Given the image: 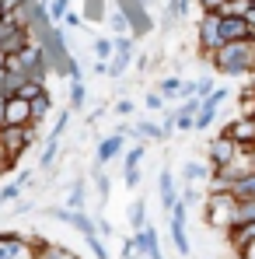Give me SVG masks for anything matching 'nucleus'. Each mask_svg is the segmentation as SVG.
<instances>
[{"label": "nucleus", "mask_w": 255, "mask_h": 259, "mask_svg": "<svg viewBox=\"0 0 255 259\" xmlns=\"http://www.w3.org/2000/svg\"><path fill=\"white\" fill-rule=\"evenodd\" d=\"M35 4H49V0H35Z\"/></svg>", "instance_id": "58836bf2"}, {"label": "nucleus", "mask_w": 255, "mask_h": 259, "mask_svg": "<svg viewBox=\"0 0 255 259\" xmlns=\"http://www.w3.org/2000/svg\"><path fill=\"white\" fill-rule=\"evenodd\" d=\"M94 228H98V235H101V238H109V235H112V224H109V221H98Z\"/></svg>", "instance_id": "c9c22d12"}, {"label": "nucleus", "mask_w": 255, "mask_h": 259, "mask_svg": "<svg viewBox=\"0 0 255 259\" xmlns=\"http://www.w3.org/2000/svg\"><path fill=\"white\" fill-rule=\"evenodd\" d=\"M123 179H126V186H129V189H133V186L140 182V168H126V172H123Z\"/></svg>", "instance_id": "473e14b6"}, {"label": "nucleus", "mask_w": 255, "mask_h": 259, "mask_svg": "<svg viewBox=\"0 0 255 259\" xmlns=\"http://www.w3.org/2000/svg\"><path fill=\"white\" fill-rule=\"evenodd\" d=\"M123 144H126V133H112V137H105V140L98 144V151H94V161H98V165L116 161V158L123 154Z\"/></svg>", "instance_id": "423d86ee"}, {"label": "nucleus", "mask_w": 255, "mask_h": 259, "mask_svg": "<svg viewBox=\"0 0 255 259\" xmlns=\"http://www.w3.org/2000/svg\"><path fill=\"white\" fill-rule=\"evenodd\" d=\"M161 95H165V98L182 95V81H178V77H165V81H161Z\"/></svg>", "instance_id": "b1692460"}, {"label": "nucleus", "mask_w": 255, "mask_h": 259, "mask_svg": "<svg viewBox=\"0 0 255 259\" xmlns=\"http://www.w3.org/2000/svg\"><path fill=\"white\" fill-rule=\"evenodd\" d=\"M224 133H227L234 144H255V116H241V119H234L231 126H224Z\"/></svg>", "instance_id": "6e6552de"}, {"label": "nucleus", "mask_w": 255, "mask_h": 259, "mask_svg": "<svg viewBox=\"0 0 255 259\" xmlns=\"http://www.w3.org/2000/svg\"><path fill=\"white\" fill-rule=\"evenodd\" d=\"M220 46H224V35H220V14H217V11H207L203 21H199V49H203L207 56H213Z\"/></svg>", "instance_id": "20e7f679"}, {"label": "nucleus", "mask_w": 255, "mask_h": 259, "mask_svg": "<svg viewBox=\"0 0 255 259\" xmlns=\"http://www.w3.org/2000/svg\"><path fill=\"white\" fill-rule=\"evenodd\" d=\"M133 242H136V252H143L147 259H165L161 249H158V235H154L150 228H140V231L133 235Z\"/></svg>", "instance_id": "1a4fd4ad"}, {"label": "nucleus", "mask_w": 255, "mask_h": 259, "mask_svg": "<svg viewBox=\"0 0 255 259\" xmlns=\"http://www.w3.org/2000/svg\"><path fill=\"white\" fill-rule=\"evenodd\" d=\"M210 63L220 74H248L255 67V42L252 39H245V42H224L210 56Z\"/></svg>", "instance_id": "f257e3e1"}, {"label": "nucleus", "mask_w": 255, "mask_h": 259, "mask_svg": "<svg viewBox=\"0 0 255 259\" xmlns=\"http://www.w3.org/2000/svg\"><path fill=\"white\" fill-rule=\"evenodd\" d=\"M87 245H91L94 259H109V252H105V245H101V235H98V231H94V235H87Z\"/></svg>", "instance_id": "393cba45"}, {"label": "nucleus", "mask_w": 255, "mask_h": 259, "mask_svg": "<svg viewBox=\"0 0 255 259\" xmlns=\"http://www.w3.org/2000/svg\"><path fill=\"white\" fill-rule=\"evenodd\" d=\"M133 259H143V252H136V256H133Z\"/></svg>", "instance_id": "4c0bfd02"}, {"label": "nucleus", "mask_w": 255, "mask_h": 259, "mask_svg": "<svg viewBox=\"0 0 255 259\" xmlns=\"http://www.w3.org/2000/svg\"><path fill=\"white\" fill-rule=\"evenodd\" d=\"M161 203H165V207H175V182H171V172L168 168H165V172H161Z\"/></svg>", "instance_id": "a211bd4d"}, {"label": "nucleus", "mask_w": 255, "mask_h": 259, "mask_svg": "<svg viewBox=\"0 0 255 259\" xmlns=\"http://www.w3.org/2000/svg\"><path fill=\"white\" fill-rule=\"evenodd\" d=\"M14 95H21V98H39V95H45V81L42 77H25V81H18V88H14Z\"/></svg>", "instance_id": "9d476101"}, {"label": "nucleus", "mask_w": 255, "mask_h": 259, "mask_svg": "<svg viewBox=\"0 0 255 259\" xmlns=\"http://www.w3.org/2000/svg\"><path fill=\"white\" fill-rule=\"evenodd\" d=\"M171 238H175L178 252L189 256V238H185V203H175V207H171Z\"/></svg>", "instance_id": "0eeeda50"}, {"label": "nucleus", "mask_w": 255, "mask_h": 259, "mask_svg": "<svg viewBox=\"0 0 255 259\" xmlns=\"http://www.w3.org/2000/svg\"><path fill=\"white\" fill-rule=\"evenodd\" d=\"M116 116H123V119L133 116V102H129V98H119V102H116Z\"/></svg>", "instance_id": "c85d7f7f"}, {"label": "nucleus", "mask_w": 255, "mask_h": 259, "mask_svg": "<svg viewBox=\"0 0 255 259\" xmlns=\"http://www.w3.org/2000/svg\"><path fill=\"white\" fill-rule=\"evenodd\" d=\"M84 203H87V186H84V179L77 175V182H74L70 193H67V207H70V210H84Z\"/></svg>", "instance_id": "9b49d317"}, {"label": "nucleus", "mask_w": 255, "mask_h": 259, "mask_svg": "<svg viewBox=\"0 0 255 259\" xmlns=\"http://www.w3.org/2000/svg\"><path fill=\"white\" fill-rule=\"evenodd\" d=\"M70 228H77V231H81V235H94V231H98V228H94V224H91V217L84 214V210H74V214H70Z\"/></svg>", "instance_id": "f3484780"}, {"label": "nucleus", "mask_w": 255, "mask_h": 259, "mask_svg": "<svg viewBox=\"0 0 255 259\" xmlns=\"http://www.w3.org/2000/svg\"><path fill=\"white\" fill-rule=\"evenodd\" d=\"M56 154H60V140H53V137H49V144H45L42 154H39V168H42V172H49V168L56 165Z\"/></svg>", "instance_id": "2eb2a0df"}, {"label": "nucleus", "mask_w": 255, "mask_h": 259, "mask_svg": "<svg viewBox=\"0 0 255 259\" xmlns=\"http://www.w3.org/2000/svg\"><path fill=\"white\" fill-rule=\"evenodd\" d=\"M84 98H87L84 77H81V81H70V112H81V109H84Z\"/></svg>", "instance_id": "4468645a"}, {"label": "nucleus", "mask_w": 255, "mask_h": 259, "mask_svg": "<svg viewBox=\"0 0 255 259\" xmlns=\"http://www.w3.org/2000/svg\"><path fill=\"white\" fill-rule=\"evenodd\" d=\"M21 7V0H0V14H14Z\"/></svg>", "instance_id": "2f4dec72"}, {"label": "nucleus", "mask_w": 255, "mask_h": 259, "mask_svg": "<svg viewBox=\"0 0 255 259\" xmlns=\"http://www.w3.org/2000/svg\"><path fill=\"white\" fill-rule=\"evenodd\" d=\"M133 133H143L147 140H165L161 126H154V123H136V126H133Z\"/></svg>", "instance_id": "412c9836"}, {"label": "nucleus", "mask_w": 255, "mask_h": 259, "mask_svg": "<svg viewBox=\"0 0 255 259\" xmlns=\"http://www.w3.org/2000/svg\"><path fill=\"white\" fill-rule=\"evenodd\" d=\"M182 175H185L189 182H196V179H203V175H207V168H203V165H196V161H189V165L182 168Z\"/></svg>", "instance_id": "a878e982"}, {"label": "nucleus", "mask_w": 255, "mask_h": 259, "mask_svg": "<svg viewBox=\"0 0 255 259\" xmlns=\"http://www.w3.org/2000/svg\"><path fill=\"white\" fill-rule=\"evenodd\" d=\"M45 67H49V60H45V49L39 42L25 46L21 53H7V60H4V70L11 74V77H42Z\"/></svg>", "instance_id": "f03ea898"}, {"label": "nucleus", "mask_w": 255, "mask_h": 259, "mask_svg": "<svg viewBox=\"0 0 255 259\" xmlns=\"http://www.w3.org/2000/svg\"><path fill=\"white\" fill-rule=\"evenodd\" d=\"M109 25H112V32H116V35H126V32H129V14H126V7H123V11H112Z\"/></svg>", "instance_id": "aec40b11"}, {"label": "nucleus", "mask_w": 255, "mask_h": 259, "mask_svg": "<svg viewBox=\"0 0 255 259\" xmlns=\"http://www.w3.org/2000/svg\"><path fill=\"white\" fill-rule=\"evenodd\" d=\"M234 151H238V144H234L227 133H220V137L210 144V161L217 165V168H227V165L234 161Z\"/></svg>", "instance_id": "39448f33"}, {"label": "nucleus", "mask_w": 255, "mask_h": 259, "mask_svg": "<svg viewBox=\"0 0 255 259\" xmlns=\"http://www.w3.org/2000/svg\"><path fill=\"white\" fill-rule=\"evenodd\" d=\"M14 182H18V186H21V189H25V186H28V182H32V172H28V168H25V172H18V175H14Z\"/></svg>", "instance_id": "f704fd0d"}, {"label": "nucleus", "mask_w": 255, "mask_h": 259, "mask_svg": "<svg viewBox=\"0 0 255 259\" xmlns=\"http://www.w3.org/2000/svg\"><path fill=\"white\" fill-rule=\"evenodd\" d=\"M91 49H94V60H105V63H109L112 53H116V39H101V35H98V39L91 42Z\"/></svg>", "instance_id": "dca6fc26"}, {"label": "nucleus", "mask_w": 255, "mask_h": 259, "mask_svg": "<svg viewBox=\"0 0 255 259\" xmlns=\"http://www.w3.org/2000/svg\"><path fill=\"white\" fill-rule=\"evenodd\" d=\"M199 4H203V11H220L227 0H199Z\"/></svg>", "instance_id": "72a5a7b5"}, {"label": "nucleus", "mask_w": 255, "mask_h": 259, "mask_svg": "<svg viewBox=\"0 0 255 259\" xmlns=\"http://www.w3.org/2000/svg\"><path fill=\"white\" fill-rule=\"evenodd\" d=\"M49 259H81L74 249H67V245H53L49 249Z\"/></svg>", "instance_id": "bb28decb"}, {"label": "nucleus", "mask_w": 255, "mask_h": 259, "mask_svg": "<svg viewBox=\"0 0 255 259\" xmlns=\"http://www.w3.org/2000/svg\"><path fill=\"white\" fill-rule=\"evenodd\" d=\"M241 259H255V238H252V242H245V249H241Z\"/></svg>", "instance_id": "e433bc0d"}, {"label": "nucleus", "mask_w": 255, "mask_h": 259, "mask_svg": "<svg viewBox=\"0 0 255 259\" xmlns=\"http://www.w3.org/2000/svg\"><path fill=\"white\" fill-rule=\"evenodd\" d=\"M0 112H4V126H35L32 123V102L21 95H7Z\"/></svg>", "instance_id": "7ed1b4c3"}, {"label": "nucleus", "mask_w": 255, "mask_h": 259, "mask_svg": "<svg viewBox=\"0 0 255 259\" xmlns=\"http://www.w3.org/2000/svg\"><path fill=\"white\" fill-rule=\"evenodd\" d=\"M63 21H67L70 28H84V18H81V14H74V11H67V18H63Z\"/></svg>", "instance_id": "7c9ffc66"}, {"label": "nucleus", "mask_w": 255, "mask_h": 259, "mask_svg": "<svg viewBox=\"0 0 255 259\" xmlns=\"http://www.w3.org/2000/svg\"><path fill=\"white\" fill-rule=\"evenodd\" d=\"M123 161H126L123 168H136V165L143 161V147H133V151H126V158H123Z\"/></svg>", "instance_id": "cd10ccee"}, {"label": "nucleus", "mask_w": 255, "mask_h": 259, "mask_svg": "<svg viewBox=\"0 0 255 259\" xmlns=\"http://www.w3.org/2000/svg\"><path fill=\"white\" fill-rule=\"evenodd\" d=\"M67 11H70V0H49V4H45V18H49V25H60V21L67 18Z\"/></svg>", "instance_id": "ddd939ff"}, {"label": "nucleus", "mask_w": 255, "mask_h": 259, "mask_svg": "<svg viewBox=\"0 0 255 259\" xmlns=\"http://www.w3.org/2000/svg\"><path fill=\"white\" fill-rule=\"evenodd\" d=\"M49 109H53V98H49V91L45 95H39V98H32V123L39 126L45 116H49Z\"/></svg>", "instance_id": "f8f14e48"}, {"label": "nucleus", "mask_w": 255, "mask_h": 259, "mask_svg": "<svg viewBox=\"0 0 255 259\" xmlns=\"http://www.w3.org/2000/svg\"><path fill=\"white\" fill-rule=\"evenodd\" d=\"M67 123H70V109H63V112L56 116V123H53V130H49V137H53V140H60V137H63V130H67Z\"/></svg>", "instance_id": "4be33fe9"}, {"label": "nucleus", "mask_w": 255, "mask_h": 259, "mask_svg": "<svg viewBox=\"0 0 255 259\" xmlns=\"http://www.w3.org/2000/svg\"><path fill=\"white\" fill-rule=\"evenodd\" d=\"M129 224H133V231L147 228V207H143V200H136V203L129 207Z\"/></svg>", "instance_id": "6ab92c4d"}, {"label": "nucleus", "mask_w": 255, "mask_h": 259, "mask_svg": "<svg viewBox=\"0 0 255 259\" xmlns=\"http://www.w3.org/2000/svg\"><path fill=\"white\" fill-rule=\"evenodd\" d=\"M161 105H165V95L161 91H150L147 95V109H161Z\"/></svg>", "instance_id": "c756f323"}, {"label": "nucleus", "mask_w": 255, "mask_h": 259, "mask_svg": "<svg viewBox=\"0 0 255 259\" xmlns=\"http://www.w3.org/2000/svg\"><path fill=\"white\" fill-rule=\"evenodd\" d=\"M18 196H21V186L18 182H7L0 189V203H18Z\"/></svg>", "instance_id": "5701e85b"}]
</instances>
